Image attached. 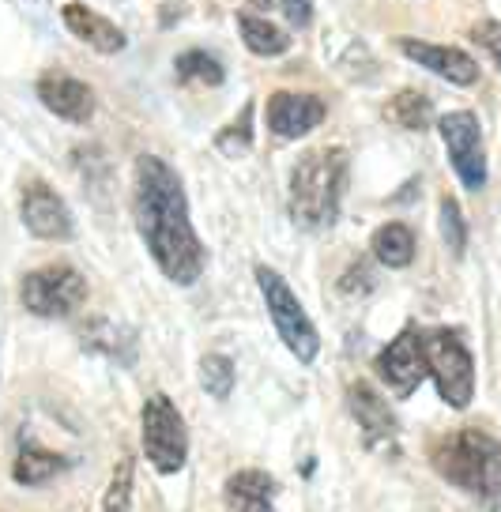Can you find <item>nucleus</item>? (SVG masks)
<instances>
[{"instance_id":"15","label":"nucleus","mask_w":501,"mask_h":512,"mask_svg":"<svg viewBox=\"0 0 501 512\" xmlns=\"http://www.w3.org/2000/svg\"><path fill=\"white\" fill-rule=\"evenodd\" d=\"M275 494H279V486L260 467L234 471L223 482V505H227V512H279L275 509Z\"/></svg>"},{"instance_id":"14","label":"nucleus","mask_w":501,"mask_h":512,"mask_svg":"<svg viewBox=\"0 0 501 512\" xmlns=\"http://www.w3.org/2000/svg\"><path fill=\"white\" fill-rule=\"evenodd\" d=\"M347 407H351V415H355L358 430H362V441L366 448H377L392 441L400 426H396V415H392V407L385 403V396L366 381H355L347 388Z\"/></svg>"},{"instance_id":"1","label":"nucleus","mask_w":501,"mask_h":512,"mask_svg":"<svg viewBox=\"0 0 501 512\" xmlns=\"http://www.w3.org/2000/svg\"><path fill=\"white\" fill-rule=\"evenodd\" d=\"M132 215H136V230H140L151 260L159 264V272L178 287H193L208 256H204V245L189 219V196H185L178 170L170 162H162L159 155L136 159Z\"/></svg>"},{"instance_id":"4","label":"nucleus","mask_w":501,"mask_h":512,"mask_svg":"<svg viewBox=\"0 0 501 512\" xmlns=\"http://www.w3.org/2000/svg\"><path fill=\"white\" fill-rule=\"evenodd\" d=\"M257 287H260L264 305H268V317H272L279 339L287 343V351H291L302 366H309V362L321 354V336H317L313 320H309V313L302 309V302H298V294H294V290L287 287V279L275 272V268H268V264H257Z\"/></svg>"},{"instance_id":"23","label":"nucleus","mask_w":501,"mask_h":512,"mask_svg":"<svg viewBox=\"0 0 501 512\" xmlns=\"http://www.w3.org/2000/svg\"><path fill=\"white\" fill-rule=\"evenodd\" d=\"M234 381H238V373H234V362H230L227 354H204L200 358V384H204L208 396L227 400L230 392H234Z\"/></svg>"},{"instance_id":"11","label":"nucleus","mask_w":501,"mask_h":512,"mask_svg":"<svg viewBox=\"0 0 501 512\" xmlns=\"http://www.w3.org/2000/svg\"><path fill=\"white\" fill-rule=\"evenodd\" d=\"M324 113H328V106L309 91H275L268 98L264 117H268V128L279 140H298V136H306L321 125Z\"/></svg>"},{"instance_id":"3","label":"nucleus","mask_w":501,"mask_h":512,"mask_svg":"<svg viewBox=\"0 0 501 512\" xmlns=\"http://www.w3.org/2000/svg\"><path fill=\"white\" fill-rule=\"evenodd\" d=\"M430 464L441 479L464 490V494L501 497V441L483 430H456L445 433L430 448Z\"/></svg>"},{"instance_id":"10","label":"nucleus","mask_w":501,"mask_h":512,"mask_svg":"<svg viewBox=\"0 0 501 512\" xmlns=\"http://www.w3.org/2000/svg\"><path fill=\"white\" fill-rule=\"evenodd\" d=\"M19 219H23V226L31 230L34 238L42 241H68L72 230H76L68 204L49 189L42 177H31L19 192Z\"/></svg>"},{"instance_id":"16","label":"nucleus","mask_w":501,"mask_h":512,"mask_svg":"<svg viewBox=\"0 0 501 512\" xmlns=\"http://www.w3.org/2000/svg\"><path fill=\"white\" fill-rule=\"evenodd\" d=\"M80 343H83V351L98 354V358H106V362H114V366L129 369L132 362H136V336H132V328H125V324H117V320H110V317L87 320L80 332Z\"/></svg>"},{"instance_id":"5","label":"nucleus","mask_w":501,"mask_h":512,"mask_svg":"<svg viewBox=\"0 0 501 512\" xmlns=\"http://www.w3.org/2000/svg\"><path fill=\"white\" fill-rule=\"evenodd\" d=\"M422 351H426V369L437 384V396L464 411L475 396V362H471L468 343L453 328H430L422 332Z\"/></svg>"},{"instance_id":"8","label":"nucleus","mask_w":501,"mask_h":512,"mask_svg":"<svg viewBox=\"0 0 501 512\" xmlns=\"http://www.w3.org/2000/svg\"><path fill=\"white\" fill-rule=\"evenodd\" d=\"M437 132L445 140V151H449V162H453L456 177L464 181V189H483L486 185V151H483V128H479V117L468 110L445 113L437 121Z\"/></svg>"},{"instance_id":"13","label":"nucleus","mask_w":501,"mask_h":512,"mask_svg":"<svg viewBox=\"0 0 501 512\" xmlns=\"http://www.w3.org/2000/svg\"><path fill=\"white\" fill-rule=\"evenodd\" d=\"M38 98L49 113H57L61 121H72V125H87L95 117V91L68 72H46L38 80Z\"/></svg>"},{"instance_id":"2","label":"nucleus","mask_w":501,"mask_h":512,"mask_svg":"<svg viewBox=\"0 0 501 512\" xmlns=\"http://www.w3.org/2000/svg\"><path fill=\"white\" fill-rule=\"evenodd\" d=\"M351 159L343 147H313L291 170V219L302 230H328L340 219Z\"/></svg>"},{"instance_id":"27","label":"nucleus","mask_w":501,"mask_h":512,"mask_svg":"<svg viewBox=\"0 0 501 512\" xmlns=\"http://www.w3.org/2000/svg\"><path fill=\"white\" fill-rule=\"evenodd\" d=\"M471 38H475V46H483L494 64L501 68V19H486V23H475L471 27Z\"/></svg>"},{"instance_id":"19","label":"nucleus","mask_w":501,"mask_h":512,"mask_svg":"<svg viewBox=\"0 0 501 512\" xmlns=\"http://www.w3.org/2000/svg\"><path fill=\"white\" fill-rule=\"evenodd\" d=\"M238 27H242L245 46L253 49L257 57H283V53L291 49V34L283 31V27H275L272 19L253 16L249 8L238 12Z\"/></svg>"},{"instance_id":"28","label":"nucleus","mask_w":501,"mask_h":512,"mask_svg":"<svg viewBox=\"0 0 501 512\" xmlns=\"http://www.w3.org/2000/svg\"><path fill=\"white\" fill-rule=\"evenodd\" d=\"M279 8H283V16L291 19V27H298V31H306L309 19H313V0H279Z\"/></svg>"},{"instance_id":"24","label":"nucleus","mask_w":501,"mask_h":512,"mask_svg":"<svg viewBox=\"0 0 501 512\" xmlns=\"http://www.w3.org/2000/svg\"><path fill=\"white\" fill-rule=\"evenodd\" d=\"M132 486H136V467L132 456H121L114 464L106 497H102V512H132Z\"/></svg>"},{"instance_id":"20","label":"nucleus","mask_w":501,"mask_h":512,"mask_svg":"<svg viewBox=\"0 0 501 512\" xmlns=\"http://www.w3.org/2000/svg\"><path fill=\"white\" fill-rule=\"evenodd\" d=\"M370 249L385 268H407V264L415 260V234H411V226H404V223H385V226H377Z\"/></svg>"},{"instance_id":"17","label":"nucleus","mask_w":501,"mask_h":512,"mask_svg":"<svg viewBox=\"0 0 501 512\" xmlns=\"http://www.w3.org/2000/svg\"><path fill=\"white\" fill-rule=\"evenodd\" d=\"M61 19H65V27L80 42H87L91 49H98V53H121L125 49V31L117 27V23H110L106 16H98V12H91L87 4H80V0H72V4H65L61 8Z\"/></svg>"},{"instance_id":"22","label":"nucleus","mask_w":501,"mask_h":512,"mask_svg":"<svg viewBox=\"0 0 501 512\" xmlns=\"http://www.w3.org/2000/svg\"><path fill=\"white\" fill-rule=\"evenodd\" d=\"M174 72H178L181 83H204V87H219V83L227 80L223 64L215 61L211 53H204V49H189V53H181L178 61H174Z\"/></svg>"},{"instance_id":"18","label":"nucleus","mask_w":501,"mask_h":512,"mask_svg":"<svg viewBox=\"0 0 501 512\" xmlns=\"http://www.w3.org/2000/svg\"><path fill=\"white\" fill-rule=\"evenodd\" d=\"M68 467V456H61V452H53V448H38V445H27L19 448V456L12 460V479L19 482V486H46V482H53L61 471Z\"/></svg>"},{"instance_id":"25","label":"nucleus","mask_w":501,"mask_h":512,"mask_svg":"<svg viewBox=\"0 0 501 512\" xmlns=\"http://www.w3.org/2000/svg\"><path fill=\"white\" fill-rule=\"evenodd\" d=\"M215 147H219L223 155H230V159H238V155H245V151L253 147V106H245L242 117L215 136Z\"/></svg>"},{"instance_id":"12","label":"nucleus","mask_w":501,"mask_h":512,"mask_svg":"<svg viewBox=\"0 0 501 512\" xmlns=\"http://www.w3.org/2000/svg\"><path fill=\"white\" fill-rule=\"evenodd\" d=\"M396 46H400L404 57H411L415 64L430 68L434 76L456 83V87H471V83H479V64H475V57L464 53V49L437 46V42H419V38H400Z\"/></svg>"},{"instance_id":"21","label":"nucleus","mask_w":501,"mask_h":512,"mask_svg":"<svg viewBox=\"0 0 501 512\" xmlns=\"http://www.w3.org/2000/svg\"><path fill=\"white\" fill-rule=\"evenodd\" d=\"M385 117L396 121L400 128L422 132V128L434 121V106H430V98L419 95V91H400V95H392V102L385 106Z\"/></svg>"},{"instance_id":"29","label":"nucleus","mask_w":501,"mask_h":512,"mask_svg":"<svg viewBox=\"0 0 501 512\" xmlns=\"http://www.w3.org/2000/svg\"><path fill=\"white\" fill-rule=\"evenodd\" d=\"M486 512H501V497H494V501H490V509Z\"/></svg>"},{"instance_id":"9","label":"nucleus","mask_w":501,"mask_h":512,"mask_svg":"<svg viewBox=\"0 0 501 512\" xmlns=\"http://www.w3.org/2000/svg\"><path fill=\"white\" fill-rule=\"evenodd\" d=\"M373 369H377V377L388 384V392H392V396L407 400V396L422 384V377H430L419 328H404L400 336L388 343L385 351L377 354Z\"/></svg>"},{"instance_id":"6","label":"nucleus","mask_w":501,"mask_h":512,"mask_svg":"<svg viewBox=\"0 0 501 512\" xmlns=\"http://www.w3.org/2000/svg\"><path fill=\"white\" fill-rule=\"evenodd\" d=\"M140 441H144L147 464L159 475H178L189 460V430L185 418L166 392H151L140 411Z\"/></svg>"},{"instance_id":"26","label":"nucleus","mask_w":501,"mask_h":512,"mask_svg":"<svg viewBox=\"0 0 501 512\" xmlns=\"http://www.w3.org/2000/svg\"><path fill=\"white\" fill-rule=\"evenodd\" d=\"M441 238H445V245H449L456 256L464 253V245H468V226H464L460 204H456L453 196L441 200Z\"/></svg>"},{"instance_id":"7","label":"nucleus","mask_w":501,"mask_h":512,"mask_svg":"<svg viewBox=\"0 0 501 512\" xmlns=\"http://www.w3.org/2000/svg\"><path fill=\"white\" fill-rule=\"evenodd\" d=\"M19 302L34 317H72L87 302V279L72 264H46L23 275L19 283Z\"/></svg>"}]
</instances>
